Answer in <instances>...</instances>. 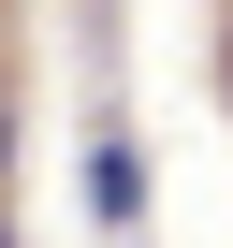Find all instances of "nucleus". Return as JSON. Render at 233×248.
Segmentation results:
<instances>
[{
	"mask_svg": "<svg viewBox=\"0 0 233 248\" xmlns=\"http://www.w3.org/2000/svg\"><path fill=\"white\" fill-rule=\"evenodd\" d=\"M0 248H15V233H0Z\"/></svg>",
	"mask_w": 233,
	"mask_h": 248,
	"instance_id": "nucleus-3",
	"label": "nucleus"
},
{
	"mask_svg": "<svg viewBox=\"0 0 233 248\" xmlns=\"http://www.w3.org/2000/svg\"><path fill=\"white\" fill-rule=\"evenodd\" d=\"M0 161H15V102H0Z\"/></svg>",
	"mask_w": 233,
	"mask_h": 248,
	"instance_id": "nucleus-2",
	"label": "nucleus"
},
{
	"mask_svg": "<svg viewBox=\"0 0 233 248\" xmlns=\"http://www.w3.org/2000/svg\"><path fill=\"white\" fill-rule=\"evenodd\" d=\"M87 219H146V161H131V132L87 146Z\"/></svg>",
	"mask_w": 233,
	"mask_h": 248,
	"instance_id": "nucleus-1",
	"label": "nucleus"
}]
</instances>
